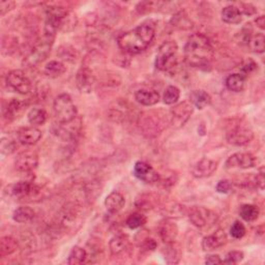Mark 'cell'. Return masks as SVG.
<instances>
[{
    "label": "cell",
    "instance_id": "38",
    "mask_svg": "<svg viewBox=\"0 0 265 265\" xmlns=\"http://www.w3.org/2000/svg\"><path fill=\"white\" fill-rule=\"evenodd\" d=\"M154 198L149 194H142L136 200V206L142 210H149L154 206Z\"/></svg>",
    "mask_w": 265,
    "mask_h": 265
},
{
    "label": "cell",
    "instance_id": "17",
    "mask_svg": "<svg viewBox=\"0 0 265 265\" xmlns=\"http://www.w3.org/2000/svg\"><path fill=\"white\" fill-rule=\"evenodd\" d=\"M227 243V234L224 230L219 229L213 234H210L203 238L202 248L206 252H211L215 250H219L224 247Z\"/></svg>",
    "mask_w": 265,
    "mask_h": 265
},
{
    "label": "cell",
    "instance_id": "48",
    "mask_svg": "<svg viewBox=\"0 0 265 265\" xmlns=\"http://www.w3.org/2000/svg\"><path fill=\"white\" fill-rule=\"evenodd\" d=\"M177 181V175L174 173L172 174H169L167 175V177L165 178H162L160 176V179H158L157 182H161L163 184L164 188H169V187H173V185L176 183Z\"/></svg>",
    "mask_w": 265,
    "mask_h": 265
},
{
    "label": "cell",
    "instance_id": "6",
    "mask_svg": "<svg viewBox=\"0 0 265 265\" xmlns=\"http://www.w3.org/2000/svg\"><path fill=\"white\" fill-rule=\"evenodd\" d=\"M189 219L194 226L198 228H203L213 225L217 222L218 216L214 211H211L202 206H195L189 213Z\"/></svg>",
    "mask_w": 265,
    "mask_h": 265
},
{
    "label": "cell",
    "instance_id": "35",
    "mask_svg": "<svg viewBox=\"0 0 265 265\" xmlns=\"http://www.w3.org/2000/svg\"><path fill=\"white\" fill-rule=\"evenodd\" d=\"M25 107V103L19 100L14 99L12 101H10L7 106H6V109H5V113H4V117H7L8 119H11L16 117V115H18Z\"/></svg>",
    "mask_w": 265,
    "mask_h": 265
},
{
    "label": "cell",
    "instance_id": "26",
    "mask_svg": "<svg viewBox=\"0 0 265 265\" xmlns=\"http://www.w3.org/2000/svg\"><path fill=\"white\" fill-rule=\"evenodd\" d=\"M34 217V210L29 206H20L12 214V220L19 224H27L31 222Z\"/></svg>",
    "mask_w": 265,
    "mask_h": 265
},
{
    "label": "cell",
    "instance_id": "8",
    "mask_svg": "<svg viewBox=\"0 0 265 265\" xmlns=\"http://www.w3.org/2000/svg\"><path fill=\"white\" fill-rule=\"evenodd\" d=\"M140 128L149 137L156 136L164 129L163 118L155 112L140 115Z\"/></svg>",
    "mask_w": 265,
    "mask_h": 265
},
{
    "label": "cell",
    "instance_id": "50",
    "mask_svg": "<svg viewBox=\"0 0 265 265\" xmlns=\"http://www.w3.org/2000/svg\"><path fill=\"white\" fill-rule=\"evenodd\" d=\"M156 247H157L156 242L152 240V238H145L143 243L141 244V249L145 252H152L156 249Z\"/></svg>",
    "mask_w": 265,
    "mask_h": 265
},
{
    "label": "cell",
    "instance_id": "20",
    "mask_svg": "<svg viewBox=\"0 0 265 265\" xmlns=\"http://www.w3.org/2000/svg\"><path fill=\"white\" fill-rule=\"evenodd\" d=\"M111 254L115 257L124 256L130 250V241L125 235H117L113 237L109 243Z\"/></svg>",
    "mask_w": 265,
    "mask_h": 265
},
{
    "label": "cell",
    "instance_id": "4",
    "mask_svg": "<svg viewBox=\"0 0 265 265\" xmlns=\"http://www.w3.org/2000/svg\"><path fill=\"white\" fill-rule=\"evenodd\" d=\"M53 110H54L57 122L61 124H68L75 121L78 114L76 106L68 94H61L54 100Z\"/></svg>",
    "mask_w": 265,
    "mask_h": 265
},
{
    "label": "cell",
    "instance_id": "49",
    "mask_svg": "<svg viewBox=\"0 0 265 265\" xmlns=\"http://www.w3.org/2000/svg\"><path fill=\"white\" fill-rule=\"evenodd\" d=\"M15 6H16L15 1H10V0H8V1H1L0 2V15L4 16L8 11L14 9Z\"/></svg>",
    "mask_w": 265,
    "mask_h": 265
},
{
    "label": "cell",
    "instance_id": "47",
    "mask_svg": "<svg viewBox=\"0 0 265 265\" xmlns=\"http://www.w3.org/2000/svg\"><path fill=\"white\" fill-rule=\"evenodd\" d=\"M257 63L253 60V59H251V58H249V59H247V60H245L243 63H242V75L243 76H247V75H249V74H251L252 72H254L256 69H257Z\"/></svg>",
    "mask_w": 265,
    "mask_h": 265
},
{
    "label": "cell",
    "instance_id": "23",
    "mask_svg": "<svg viewBox=\"0 0 265 265\" xmlns=\"http://www.w3.org/2000/svg\"><path fill=\"white\" fill-rule=\"evenodd\" d=\"M136 101L143 106H154L160 102V95L155 90L151 89H139L135 94Z\"/></svg>",
    "mask_w": 265,
    "mask_h": 265
},
{
    "label": "cell",
    "instance_id": "33",
    "mask_svg": "<svg viewBox=\"0 0 265 265\" xmlns=\"http://www.w3.org/2000/svg\"><path fill=\"white\" fill-rule=\"evenodd\" d=\"M47 112L44 109L34 108L28 113V122L32 127L43 126L47 122Z\"/></svg>",
    "mask_w": 265,
    "mask_h": 265
},
{
    "label": "cell",
    "instance_id": "5",
    "mask_svg": "<svg viewBox=\"0 0 265 265\" xmlns=\"http://www.w3.org/2000/svg\"><path fill=\"white\" fill-rule=\"evenodd\" d=\"M194 112V106L189 102H182L171 110L170 124L175 129L182 128L188 123Z\"/></svg>",
    "mask_w": 265,
    "mask_h": 265
},
{
    "label": "cell",
    "instance_id": "11",
    "mask_svg": "<svg viewBox=\"0 0 265 265\" xmlns=\"http://www.w3.org/2000/svg\"><path fill=\"white\" fill-rule=\"evenodd\" d=\"M75 121L68 124H61V123L54 124L52 126L51 131L53 134L59 137L60 139L65 141H72L76 138L79 131H80V124L74 125Z\"/></svg>",
    "mask_w": 265,
    "mask_h": 265
},
{
    "label": "cell",
    "instance_id": "7",
    "mask_svg": "<svg viewBox=\"0 0 265 265\" xmlns=\"http://www.w3.org/2000/svg\"><path fill=\"white\" fill-rule=\"evenodd\" d=\"M7 85L21 95H27L31 91L32 84L29 78L21 70H14L7 74Z\"/></svg>",
    "mask_w": 265,
    "mask_h": 265
},
{
    "label": "cell",
    "instance_id": "1",
    "mask_svg": "<svg viewBox=\"0 0 265 265\" xmlns=\"http://www.w3.org/2000/svg\"><path fill=\"white\" fill-rule=\"evenodd\" d=\"M214 58V47L210 39L202 34L191 35L184 46V61L192 68L207 70Z\"/></svg>",
    "mask_w": 265,
    "mask_h": 265
},
{
    "label": "cell",
    "instance_id": "41",
    "mask_svg": "<svg viewBox=\"0 0 265 265\" xmlns=\"http://www.w3.org/2000/svg\"><path fill=\"white\" fill-rule=\"evenodd\" d=\"M230 234L235 240H241L246 234L245 225L240 221H235L230 228Z\"/></svg>",
    "mask_w": 265,
    "mask_h": 265
},
{
    "label": "cell",
    "instance_id": "12",
    "mask_svg": "<svg viewBox=\"0 0 265 265\" xmlns=\"http://www.w3.org/2000/svg\"><path fill=\"white\" fill-rule=\"evenodd\" d=\"M255 156L250 152H236L228 157L227 169H249L255 166Z\"/></svg>",
    "mask_w": 265,
    "mask_h": 265
},
{
    "label": "cell",
    "instance_id": "44",
    "mask_svg": "<svg viewBox=\"0 0 265 265\" xmlns=\"http://www.w3.org/2000/svg\"><path fill=\"white\" fill-rule=\"evenodd\" d=\"M216 189H217V192L221 194H230L233 192V183L231 180L224 179L218 182Z\"/></svg>",
    "mask_w": 265,
    "mask_h": 265
},
{
    "label": "cell",
    "instance_id": "37",
    "mask_svg": "<svg viewBox=\"0 0 265 265\" xmlns=\"http://www.w3.org/2000/svg\"><path fill=\"white\" fill-rule=\"evenodd\" d=\"M179 97H180V90L176 86L170 85L165 90L163 100L166 105H173L179 100Z\"/></svg>",
    "mask_w": 265,
    "mask_h": 265
},
{
    "label": "cell",
    "instance_id": "25",
    "mask_svg": "<svg viewBox=\"0 0 265 265\" xmlns=\"http://www.w3.org/2000/svg\"><path fill=\"white\" fill-rule=\"evenodd\" d=\"M222 20L227 24H238L243 20L241 10L235 5H227L222 10Z\"/></svg>",
    "mask_w": 265,
    "mask_h": 265
},
{
    "label": "cell",
    "instance_id": "19",
    "mask_svg": "<svg viewBox=\"0 0 265 265\" xmlns=\"http://www.w3.org/2000/svg\"><path fill=\"white\" fill-rule=\"evenodd\" d=\"M33 183L29 181H19L8 187L9 194L17 199H29L32 191H33Z\"/></svg>",
    "mask_w": 265,
    "mask_h": 265
},
{
    "label": "cell",
    "instance_id": "51",
    "mask_svg": "<svg viewBox=\"0 0 265 265\" xmlns=\"http://www.w3.org/2000/svg\"><path fill=\"white\" fill-rule=\"evenodd\" d=\"M241 10L242 12V15L245 14L247 16H252V15H255L256 12H257V9L255 8V6H253L252 4H243V7L242 8H238Z\"/></svg>",
    "mask_w": 265,
    "mask_h": 265
},
{
    "label": "cell",
    "instance_id": "15",
    "mask_svg": "<svg viewBox=\"0 0 265 265\" xmlns=\"http://www.w3.org/2000/svg\"><path fill=\"white\" fill-rule=\"evenodd\" d=\"M218 168V163L204 157L192 167V174L196 178H206L213 175Z\"/></svg>",
    "mask_w": 265,
    "mask_h": 265
},
{
    "label": "cell",
    "instance_id": "54",
    "mask_svg": "<svg viewBox=\"0 0 265 265\" xmlns=\"http://www.w3.org/2000/svg\"><path fill=\"white\" fill-rule=\"evenodd\" d=\"M255 24L256 26H258V27L263 30L265 28V17L264 16H260L258 17L256 20H255Z\"/></svg>",
    "mask_w": 265,
    "mask_h": 265
},
{
    "label": "cell",
    "instance_id": "29",
    "mask_svg": "<svg viewBox=\"0 0 265 265\" xmlns=\"http://www.w3.org/2000/svg\"><path fill=\"white\" fill-rule=\"evenodd\" d=\"M246 85V77L242 74H232L226 79V87L233 92H241Z\"/></svg>",
    "mask_w": 265,
    "mask_h": 265
},
{
    "label": "cell",
    "instance_id": "45",
    "mask_svg": "<svg viewBox=\"0 0 265 265\" xmlns=\"http://www.w3.org/2000/svg\"><path fill=\"white\" fill-rule=\"evenodd\" d=\"M244 259V253L241 251H232L229 252L226 256V260L223 261V263L227 264H236L238 262H241Z\"/></svg>",
    "mask_w": 265,
    "mask_h": 265
},
{
    "label": "cell",
    "instance_id": "3",
    "mask_svg": "<svg viewBox=\"0 0 265 265\" xmlns=\"http://www.w3.org/2000/svg\"><path fill=\"white\" fill-rule=\"evenodd\" d=\"M178 46L174 41L164 42L157 50L155 66L160 71H171L176 66V54Z\"/></svg>",
    "mask_w": 265,
    "mask_h": 265
},
{
    "label": "cell",
    "instance_id": "9",
    "mask_svg": "<svg viewBox=\"0 0 265 265\" xmlns=\"http://www.w3.org/2000/svg\"><path fill=\"white\" fill-rule=\"evenodd\" d=\"M52 44H53L52 42L43 37L41 41H38L33 46L31 51L29 52V54L27 55V57L25 58L24 63L29 66H33L39 62H42L49 55Z\"/></svg>",
    "mask_w": 265,
    "mask_h": 265
},
{
    "label": "cell",
    "instance_id": "46",
    "mask_svg": "<svg viewBox=\"0 0 265 265\" xmlns=\"http://www.w3.org/2000/svg\"><path fill=\"white\" fill-rule=\"evenodd\" d=\"M173 22H174V25L178 26L179 28L189 29L192 27V22L188 19L187 16H183L182 14L176 15L173 19Z\"/></svg>",
    "mask_w": 265,
    "mask_h": 265
},
{
    "label": "cell",
    "instance_id": "14",
    "mask_svg": "<svg viewBox=\"0 0 265 265\" xmlns=\"http://www.w3.org/2000/svg\"><path fill=\"white\" fill-rule=\"evenodd\" d=\"M76 84L81 92L88 94L95 87L96 76L90 69L84 66V68L79 70L76 75Z\"/></svg>",
    "mask_w": 265,
    "mask_h": 265
},
{
    "label": "cell",
    "instance_id": "10",
    "mask_svg": "<svg viewBox=\"0 0 265 265\" xmlns=\"http://www.w3.org/2000/svg\"><path fill=\"white\" fill-rule=\"evenodd\" d=\"M254 138V132L252 130L245 127H236L227 132L226 139L228 143L235 146H244L250 143Z\"/></svg>",
    "mask_w": 265,
    "mask_h": 265
},
{
    "label": "cell",
    "instance_id": "21",
    "mask_svg": "<svg viewBox=\"0 0 265 265\" xmlns=\"http://www.w3.org/2000/svg\"><path fill=\"white\" fill-rule=\"evenodd\" d=\"M126 205V199L119 192H112L105 200V207L110 214H117Z\"/></svg>",
    "mask_w": 265,
    "mask_h": 265
},
{
    "label": "cell",
    "instance_id": "2",
    "mask_svg": "<svg viewBox=\"0 0 265 265\" xmlns=\"http://www.w3.org/2000/svg\"><path fill=\"white\" fill-rule=\"evenodd\" d=\"M155 25L151 21L144 22L135 29L123 33L118 37V46L130 54H138L146 49L153 41Z\"/></svg>",
    "mask_w": 265,
    "mask_h": 265
},
{
    "label": "cell",
    "instance_id": "43",
    "mask_svg": "<svg viewBox=\"0 0 265 265\" xmlns=\"http://www.w3.org/2000/svg\"><path fill=\"white\" fill-rule=\"evenodd\" d=\"M18 46V42H16L15 37L4 36L2 39V52L5 54H9L10 52H14L16 47Z\"/></svg>",
    "mask_w": 265,
    "mask_h": 265
},
{
    "label": "cell",
    "instance_id": "40",
    "mask_svg": "<svg viewBox=\"0 0 265 265\" xmlns=\"http://www.w3.org/2000/svg\"><path fill=\"white\" fill-rule=\"evenodd\" d=\"M0 149H1V153L4 155L11 154V153H14L17 149V143L10 138H2L1 145H0Z\"/></svg>",
    "mask_w": 265,
    "mask_h": 265
},
{
    "label": "cell",
    "instance_id": "22",
    "mask_svg": "<svg viewBox=\"0 0 265 265\" xmlns=\"http://www.w3.org/2000/svg\"><path fill=\"white\" fill-rule=\"evenodd\" d=\"M158 234H160L161 240L165 244L174 243L178 235V228L174 223H172L170 221H165L161 223L160 227H158Z\"/></svg>",
    "mask_w": 265,
    "mask_h": 265
},
{
    "label": "cell",
    "instance_id": "30",
    "mask_svg": "<svg viewBox=\"0 0 265 265\" xmlns=\"http://www.w3.org/2000/svg\"><path fill=\"white\" fill-rule=\"evenodd\" d=\"M163 255L168 264H176L180 260V250L174 245V243L166 244V247L163 250Z\"/></svg>",
    "mask_w": 265,
    "mask_h": 265
},
{
    "label": "cell",
    "instance_id": "18",
    "mask_svg": "<svg viewBox=\"0 0 265 265\" xmlns=\"http://www.w3.org/2000/svg\"><path fill=\"white\" fill-rule=\"evenodd\" d=\"M43 134L35 127H27L23 128L18 132V141L26 145V146H31V145L36 144L39 140H41Z\"/></svg>",
    "mask_w": 265,
    "mask_h": 265
},
{
    "label": "cell",
    "instance_id": "52",
    "mask_svg": "<svg viewBox=\"0 0 265 265\" xmlns=\"http://www.w3.org/2000/svg\"><path fill=\"white\" fill-rule=\"evenodd\" d=\"M264 182H265V177H264V169L261 168L259 173L256 174V185L258 189L263 190L264 189Z\"/></svg>",
    "mask_w": 265,
    "mask_h": 265
},
{
    "label": "cell",
    "instance_id": "16",
    "mask_svg": "<svg viewBox=\"0 0 265 265\" xmlns=\"http://www.w3.org/2000/svg\"><path fill=\"white\" fill-rule=\"evenodd\" d=\"M15 165L20 172H31L38 165V156L33 151H23L18 155Z\"/></svg>",
    "mask_w": 265,
    "mask_h": 265
},
{
    "label": "cell",
    "instance_id": "28",
    "mask_svg": "<svg viewBox=\"0 0 265 265\" xmlns=\"http://www.w3.org/2000/svg\"><path fill=\"white\" fill-rule=\"evenodd\" d=\"M19 247L17 240L11 236H3L0 241V255L2 257L15 253Z\"/></svg>",
    "mask_w": 265,
    "mask_h": 265
},
{
    "label": "cell",
    "instance_id": "34",
    "mask_svg": "<svg viewBox=\"0 0 265 265\" xmlns=\"http://www.w3.org/2000/svg\"><path fill=\"white\" fill-rule=\"evenodd\" d=\"M240 215L245 221L253 222L259 217V208L256 205L245 204L240 209Z\"/></svg>",
    "mask_w": 265,
    "mask_h": 265
},
{
    "label": "cell",
    "instance_id": "27",
    "mask_svg": "<svg viewBox=\"0 0 265 265\" xmlns=\"http://www.w3.org/2000/svg\"><path fill=\"white\" fill-rule=\"evenodd\" d=\"M246 45L252 52L261 54L265 50V36L263 33H252Z\"/></svg>",
    "mask_w": 265,
    "mask_h": 265
},
{
    "label": "cell",
    "instance_id": "24",
    "mask_svg": "<svg viewBox=\"0 0 265 265\" xmlns=\"http://www.w3.org/2000/svg\"><path fill=\"white\" fill-rule=\"evenodd\" d=\"M190 103L198 109H204L211 103V98L204 90H193L190 94Z\"/></svg>",
    "mask_w": 265,
    "mask_h": 265
},
{
    "label": "cell",
    "instance_id": "53",
    "mask_svg": "<svg viewBox=\"0 0 265 265\" xmlns=\"http://www.w3.org/2000/svg\"><path fill=\"white\" fill-rule=\"evenodd\" d=\"M205 263L210 264V265H217V264H222L223 260L221 259V257L219 255H210V256L206 257Z\"/></svg>",
    "mask_w": 265,
    "mask_h": 265
},
{
    "label": "cell",
    "instance_id": "32",
    "mask_svg": "<svg viewBox=\"0 0 265 265\" xmlns=\"http://www.w3.org/2000/svg\"><path fill=\"white\" fill-rule=\"evenodd\" d=\"M87 259V252L81 247L73 248L72 252L69 255L68 263L70 265H80L86 262Z\"/></svg>",
    "mask_w": 265,
    "mask_h": 265
},
{
    "label": "cell",
    "instance_id": "31",
    "mask_svg": "<svg viewBox=\"0 0 265 265\" xmlns=\"http://www.w3.org/2000/svg\"><path fill=\"white\" fill-rule=\"evenodd\" d=\"M66 71L65 65L61 61L52 60L48 62L44 69L45 75H47L50 78H57L64 74Z\"/></svg>",
    "mask_w": 265,
    "mask_h": 265
},
{
    "label": "cell",
    "instance_id": "13",
    "mask_svg": "<svg viewBox=\"0 0 265 265\" xmlns=\"http://www.w3.org/2000/svg\"><path fill=\"white\" fill-rule=\"evenodd\" d=\"M135 176L145 183H154L160 179V174L146 162H137L134 167Z\"/></svg>",
    "mask_w": 265,
    "mask_h": 265
},
{
    "label": "cell",
    "instance_id": "36",
    "mask_svg": "<svg viewBox=\"0 0 265 265\" xmlns=\"http://www.w3.org/2000/svg\"><path fill=\"white\" fill-rule=\"evenodd\" d=\"M146 221H147L146 217L142 215L141 213H134L129 216V218L126 221V224L130 229H137L144 226V225L146 224Z\"/></svg>",
    "mask_w": 265,
    "mask_h": 265
},
{
    "label": "cell",
    "instance_id": "42",
    "mask_svg": "<svg viewBox=\"0 0 265 265\" xmlns=\"http://www.w3.org/2000/svg\"><path fill=\"white\" fill-rule=\"evenodd\" d=\"M165 214L167 217L174 219V218H181L184 215V208L179 204H172L169 207H165Z\"/></svg>",
    "mask_w": 265,
    "mask_h": 265
},
{
    "label": "cell",
    "instance_id": "39",
    "mask_svg": "<svg viewBox=\"0 0 265 265\" xmlns=\"http://www.w3.org/2000/svg\"><path fill=\"white\" fill-rule=\"evenodd\" d=\"M57 54L62 60L70 61V62L75 61L76 57H77L76 50L74 48H72L71 46H61L58 50Z\"/></svg>",
    "mask_w": 265,
    "mask_h": 265
}]
</instances>
